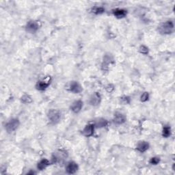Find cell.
Masks as SVG:
<instances>
[{
  "label": "cell",
  "instance_id": "6da1fadb",
  "mask_svg": "<svg viewBox=\"0 0 175 175\" xmlns=\"http://www.w3.org/2000/svg\"><path fill=\"white\" fill-rule=\"evenodd\" d=\"M174 27L173 21H167L158 27V31L161 34H170L173 32Z\"/></svg>",
  "mask_w": 175,
  "mask_h": 175
},
{
  "label": "cell",
  "instance_id": "7a4b0ae2",
  "mask_svg": "<svg viewBox=\"0 0 175 175\" xmlns=\"http://www.w3.org/2000/svg\"><path fill=\"white\" fill-rule=\"evenodd\" d=\"M47 117H48L49 121L52 124H57L61 119V112L58 110L52 109L48 112Z\"/></svg>",
  "mask_w": 175,
  "mask_h": 175
},
{
  "label": "cell",
  "instance_id": "3957f363",
  "mask_svg": "<svg viewBox=\"0 0 175 175\" xmlns=\"http://www.w3.org/2000/svg\"><path fill=\"white\" fill-rule=\"evenodd\" d=\"M20 122L17 119H12L5 125V129L8 133H12L18 129L19 127Z\"/></svg>",
  "mask_w": 175,
  "mask_h": 175
},
{
  "label": "cell",
  "instance_id": "277c9868",
  "mask_svg": "<svg viewBox=\"0 0 175 175\" xmlns=\"http://www.w3.org/2000/svg\"><path fill=\"white\" fill-rule=\"evenodd\" d=\"M39 24L38 23V21L31 20L29 22H27L26 26H25V30H26L27 32H29L30 34H34L35 32H36L37 30H39Z\"/></svg>",
  "mask_w": 175,
  "mask_h": 175
},
{
  "label": "cell",
  "instance_id": "5b68a950",
  "mask_svg": "<svg viewBox=\"0 0 175 175\" xmlns=\"http://www.w3.org/2000/svg\"><path fill=\"white\" fill-rule=\"evenodd\" d=\"M51 83V77H47L45 79H43V80H40L37 82V84L36 85V88L37 90H44L48 88Z\"/></svg>",
  "mask_w": 175,
  "mask_h": 175
},
{
  "label": "cell",
  "instance_id": "8992f818",
  "mask_svg": "<svg viewBox=\"0 0 175 175\" xmlns=\"http://www.w3.org/2000/svg\"><path fill=\"white\" fill-rule=\"evenodd\" d=\"M69 88L70 91L72 92V93L74 94H79L83 90L82 86L80 85V84H79L78 81H72L70 83Z\"/></svg>",
  "mask_w": 175,
  "mask_h": 175
},
{
  "label": "cell",
  "instance_id": "52a82bcc",
  "mask_svg": "<svg viewBox=\"0 0 175 175\" xmlns=\"http://www.w3.org/2000/svg\"><path fill=\"white\" fill-rule=\"evenodd\" d=\"M101 94L98 93H94L91 95L89 99V103L93 106H98L101 103Z\"/></svg>",
  "mask_w": 175,
  "mask_h": 175
},
{
  "label": "cell",
  "instance_id": "ba28073f",
  "mask_svg": "<svg viewBox=\"0 0 175 175\" xmlns=\"http://www.w3.org/2000/svg\"><path fill=\"white\" fill-rule=\"evenodd\" d=\"M114 63V58L111 54H106L103 58V61L102 64L103 70H108L110 65H112Z\"/></svg>",
  "mask_w": 175,
  "mask_h": 175
},
{
  "label": "cell",
  "instance_id": "9c48e42d",
  "mask_svg": "<svg viewBox=\"0 0 175 175\" xmlns=\"http://www.w3.org/2000/svg\"><path fill=\"white\" fill-rule=\"evenodd\" d=\"M127 118L125 114H123L120 112H116L114 114L113 121L116 125H123V124L126 122Z\"/></svg>",
  "mask_w": 175,
  "mask_h": 175
},
{
  "label": "cell",
  "instance_id": "30bf717a",
  "mask_svg": "<svg viewBox=\"0 0 175 175\" xmlns=\"http://www.w3.org/2000/svg\"><path fill=\"white\" fill-rule=\"evenodd\" d=\"M79 169V166L75 161H69L66 165V173L70 174H75Z\"/></svg>",
  "mask_w": 175,
  "mask_h": 175
},
{
  "label": "cell",
  "instance_id": "8fae6325",
  "mask_svg": "<svg viewBox=\"0 0 175 175\" xmlns=\"http://www.w3.org/2000/svg\"><path fill=\"white\" fill-rule=\"evenodd\" d=\"M95 126L94 124H88L82 130V134L85 137H90L94 134Z\"/></svg>",
  "mask_w": 175,
  "mask_h": 175
},
{
  "label": "cell",
  "instance_id": "7c38bea8",
  "mask_svg": "<svg viewBox=\"0 0 175 175\" xmlns=\"http://www.w3.org/2000/svg\"><path fill=\"white\" fill-rule=\"evenodd\" d=\"M84 103L81 100H77L73 102L71 106V110L73 113L77 114L81 110Z\"/></svg>",
  "mask_w": 175,
  "mask_h": 175
},
{
  "label": "cell",
  "instance_id": "4fadbf2b",
  "mask_svg": "<svg viewBox=\"0 0 175 175\" xmlns=\"http://www.w3.org/2000/svg\"><path fill=\"white\" fill-rule=\"evenodd\" d=\"M113 15L117 19L125 18L127 15V11L125 9L116 8L113 10Z\"/></svg>",
  "mask_w": 175,
  "mask_h": 175
},
{
  "label": "cell",
  "instance_id": "5bb4252c",
  "mask_svg": "<svg viewBox=\"0 0 175 175\" xmlns=\"http://www.w3.org/2000/svg\"><path fill=\"white\" fill-rule=\"evenodd\" d=\"M149 148V144L148 142H145V141H141L138 142V144H137L136 149L139 152H144Z\"/></svg>",
  "mask_w": 175,
  "mask_h": 175
},
{
  "label": "cell",
  "instance_id": "9a60e30c",
  "mask_svg": "<svg viewBox=\"0 0 175 175\" xmlns=\"http://www.w3.org/2000/svg\"><path fill=\"white\" fill-rule=\"evenodd\" d=\"M50 165V162L47 159H43L41 160L37 164V168L39 170H43L49 166Z\"/></svg>",
  "mask_w": 175,
  "mask_h": 175
},
{
  "label": "cell",
  "instance_id": "2e32d148",
  "mask_svg": "<svg viewBox=\"0 0 175 175\" xmlns=\"http://www.w3.org/2000/svg\"><path fill=\"white\" fill-rule=\"evenodd\" d=\"M107 124L108 122L106 119L100 118V119H98L96 121L94 122V125L95 127H97V128H103V127H106L107 125Z\"/></svg>",
  "mask_w": 175,
  "mask_h": 175
},
{
  "label": "cell",
  "instance_id": "e0dca14e",
  "mask_svg": "<svg viewBox=\"0 0 175 175\" xmlns=\"http://www.w3.org/2000/svg\"><path fill=\"white\" fill-rule=\"evenodd\" d=\"M21 102L25 104H29L32 102V98H31L29 94H24L21 98Z\"/></svg>",
  "mask_w": 175,
  "mask_h": 175
},
{
  "label": "cell",
  "instance_id": "ac0fdd59",
  "mask_svg": "<svg viewBox=\"0 0 175 175\" xmlns=\"http://www.w3.org/2000/svg\"><path fill=\"white\" fill-rule=\"evenodd\" d=\"M171 135V129L170 127L165 126L163 128L162 130V136L164 138H168Z\"/></svg>",
  "mask_w": 175,
  "mask_h": 175
},
{
  "label": "cell",
  "instance_id": "d6986e66",
  "mask_svg": "<svg viewBox=\"0 0 175 175\" xmlns=\"http://www.w3.org/2000/svg\"><path fill=\"white\" fill-rule=\"evenodd\" d=\"M92 12L95 15H101L105 12V8L103 7H101V6H99V7L96 6V7L93 8V9H92Z\"/></svg>",
  "mask_w": 175,
  "mask_h": 175
},
{
  "label": "cell",
  "instance_id": "ffe728a7",
  "mask_svg": "<svg viewBox=\"0 0 175 175\" xmlns=\"http://www.w3.org/2000/svg\"><path fill=\"white\" fill-rule=\"evenodd\" d=\"M139 52L142 54H144V55H146V54L148 53V48L147 47H146L145 45H142V46H140V47Z\"/></svg>",
  "mask_w": 175,
  "mask_h": 175
},
{
  "label": "cell",
  "instance_id": "44dd1931",
  "mask_svg": "<svg viewBox=\"0 0 175 175\" xmlns=\"http://www.w3.org/2000/svg\"><path fill=\"white\" fill-rule=\"evenodd\" d=\"M149 99V94L147 92H145V93H143L141 97H140V101L142 102H146Z\"/></svg>",
  "mask_w": 175,
  "mask_h": 175
},
{
  "label": "cell",
  "instance_id": "7402d4cb",
  "mask_svg": "<svg viewBox=\"0 0 175 175\" xmlns=\"http://www.w3.org/2000/svg\"><path fill=\"white\" fill-rule=\"evenodd\" d=\"M149 162H150V164L152 165H157L160 162V159L157 157H152Z\"/></svg>",
  "mask_w": 175,
  "mask_h": 175
},
{
  "label": "cell",
  "instance_id": "603a6c76",
  "mask_svg": "<svg viewBox=\"0 0 175 175\" xmlns=\"http://www.w3.org/2000/svg\"><path fill=\"white\" fill-rule=\"evenodd\" d=\"M121 102L123 104H128L130 103V98L129 97H123L121 98Z\"/></svg>",
  "mask_w": 175,
  "mask_h": 175
},
{
  "label": "cell",
  "instance_id": "cb8c5ba5",
  "mask_svg": "<svg viewBox=\"0 0 175 175\" xmlns=\"http://www.w3.org/2000/svg\"><path fill=\"white\" fill-rule=\"evenodd\" d=\"M106 89L107 93H112V92L114 90V86L112 84H109L107 85Z\"/></svg>",
  "mask_w": 175,
  "mask_h": 175
},
{
  "label": "cell",
  "instance_id": "d4e9b609",
  "mask_svg": "<svg viewBox=\"0 0 175 175\" xmlns=\"http://www.w3.org/2000/svg\"><path fill=\"white\" fill-rule=\"evenodd\" d=\"M27 174H35V173H34V172H32V171H31V172H30V173H28Z\"/></svg>",
  "mask_w": 175,
  "mask_h": 175
}]
</instances>
